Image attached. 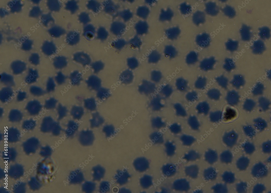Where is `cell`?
<instances>
[{
	"label": "cell",
	"instance_id": "obj_1",
	"mask_svg": "<svg viewBox=\"0 0 271 193\" xmlns=\"http://www.w3.org/2000/svg\"><path fill=\"white\" fill-rule=\"evenodd\" d=\"M236 116V113L235 110L232 108H228L226 109L224 113V119L227 121L233 119Z\"/></svg>",
	"mask_w": 271,
	"mask_h": 193
},
{
	"label": "cell",
	"instance_id": "obj_2",
	"mask_svg": "<svg viewBox=\"0 0 271 193\" xmlns=\"http://www.w3.org/2000/svg\"><path fill=\"white\" fill-rule=\"evenodd\" d=\"M254 122L255 127L258 130L264 129L267 125L266 121L261 118L256 119L254 120Z\"/></svg>",
	"mask_w": 271,
	"mask_h": 193
},
{
	"label": "cell",
	"instance_id": "obj_3",
	"mask_svg": "<svg viewBox=\"0 0 271 193\" xmlns=\"http://www.w3.org/2000/svg\"><path fill=\"white\" fill-rule=\"evenodd\" d=\"M236 134L233 132H232L226 135L225 138L226 143H228L229 144H233L235 141L236 139Z\"/></svg>",
	"mask_w": 271,
	"mask_h": 193
},
{
	"label": "cell",
	"instance_id": "obj_4",
	"mask_svg": "<svg viewBox=\"0 0 271 193\" xmlns=\"http://www.w3.org/2000/svg\"><path fill=\"white\" fill-rule=\"evenodd\" d=\"M213 120L215 121H219L221 119L222 117V113L220 112H217L213 114Z\"/></svg>",
	"mask_w": 271,
	"mask_h": 193
},
{
	"label": "cell",
	"instance_id": "obj_5",
	"mask_svg": "<svg viewBox=\"0 0 271 193\" xmlns=\"http://www.w3.org/2000/svg\"><path fill=\"white\" fill-rule=\"evenodd\" d=\"M254 107V105L253 103H246L244 105V108L246 111H250L252 110Z\"/></svg>",
	"mask_w": 271,
	"mask_h": 193
},
{
	"label": "cell",
	"instance_id": "obj_6",
	"mask_svg": "<svg viewBox=\"0 0 271 193\" xmlns=\"http://www.w3.org/2000/svg\"><path fill=\"white\" fill-rule=\"evenodd\" d=\"M244 129L245 132L249 134L253 133L254 131L253 128L249 126H245L244 127Z\"/></svg>",
	"mask_w": 271,
	"mask_h": 193
},
{
	"label": "cell",
	"instance_id": "obj_7",
	"mask_svg": "<svg viewBox=\"0 0 271 193\" xmlns=\"http://www.w3.org/2000/svg\"><path fill=\"white\" fill-rule=\"evenodd\" d=\"M87 36L90 38H92V35L90 34H88Z\"/></svg>",
	"mask_w": 271,
	"mask_h": 193
},
{
	"label": "cell",
	"instance_id": "obj_8",
	"mask_svg": "<svg viewBox=\"0 0 271 193\" xmlns=\"http://www.w3.org/2000/svg\"><path fill=\"white\" fill-rule=\"evenodd\" d=\"M0 76V79H1V75Z\"/></svg>",
	"mask_w": 271,
	"mask_h": 193
}]
</instances>
